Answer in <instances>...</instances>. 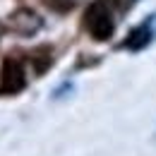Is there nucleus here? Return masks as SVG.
<instances>
[{
    "label": "nucleus",
    "instance_id": "f257e3e1",
    "mask_svg": "<svg viewBox=\"0 0 156 156\" xmlns=\"http://www.w3.org/2000/svg\"><path fill=\"white\" fill-rule=\"evenodd\" d=\"M115 17L113 7L106 0H94L84 12V29L94 41H108L115 34Z\"/></svg>",
    "mask_w": 156,
    "mask_h": 156
},
{
    "label": "nucleus",
    "instance_id": "6e6552de",
    "mask_svg": "<svg viewBox=\"0 0 156 156\" xmlns=\"http://www.w3.org/2000/svg\"><path fill=\"white\" fill-rule=\"evenodd\" d=\"M72 89H75V87H72V82H65V84H60L58 89H55V91H53V98H55V101H58V98H62V96H67V94H70V91H72Z\"/></svg>",
    "mask_w": 156,
    "mask_h": 156
},
{
    "label": "nucleus",
    "instance_id": "0eeeda50",
    "mask_svg": "<svg viewBox=\"0 0 156 156\" xmlns=\"http://www.w3.org/2000/svg\"><path fill=\"white\" fill-rule=\"evenodd\" d=\"M106 2H108L115 12H130V10L135 7L139 0H106Z\"/></svg>",
    "mask_w": 156,
    "mask_h": 156
},
{
    "label": "nucleus",
    "instance_id": "39448f33",
    "mask_svg": "<svg viewBox=\"0 0 156 156\" xmlns=\"http://www.w3.org/2000/svg\"><path fill=\"white\" fill-rule=\"evenodd\" d=\"M27 60L31 62V67H34V72H36V75L46 72V70L53 65V46H48V43L36 46L34 51H29V53H27Z\"/></svg>",
    "mask_w": 156,
    "mask_h": 156
},
{
    "label": "nucleus",
    "instance_id": "f03ea898",
    "mask_svg": "<svg viewBox=\"0 0 156 156\" xmlns=\"http://www.w3.org/2000/svg\"><path fill=\"white\" fill-rule=\"evenodd\" d=\"M27 89V70L17 55H7L0 67V96H15Z\"/></svg>",
    "mask_w": 156,
    "mask_h": 156
},
{
    "label": "nucleus",
    "instance_id": "1a4fd4ad",
    "mask_svg": "<svg viewBox=\"0 0 156 156\" xmlns=\"http://www.w3.org/2000/svg\"><path fill=\"white\" fill-rule=\"evenodd\" d=\"M2 31H5V27H2V24H0V36H2Z\"/></svg>",
    "mask_w": 156,
    "mask_h": 156
},
{
    "label": "nucleus",
    "instance_id": "7ed1b4c3",
    "mask_svg": "<svg viewBox=\"0 0 156 156\" xmlns=\"http://www.w3.org/2000/svg\"><path fill=\"white\" fill-rule=\"evenodd\" d=\"M41 27L43 17H39V12L31 7H17L7 17V29L17 36H34L36 31H41Z\"/></svg>",
    "mask_w": 156,
    "mask_h": 156
},
{
    "label": "nucleus",
    "instance_id": "423d86ee",
    "mask_svg": "<svg viewBox=\"0 0 156 156\" xmlns=\"http://www.w3.org/2000/svg\"><path fill=\"white\" fill-rule=\"evenodd\" d=\"M46 5H48L53 12L65 15V12H70V10L75 7V0H46Z\"/></svg>",
    "mask_w": 156,
    "mask_h": 156
},
{
    "label": "nucleus",
    "instance_id": "20e7f679",
    "mask_svg": "<svg viewBox=\"0 0 156 156\" xmlns=\"http://www.w3.org/2000/svg\"><path fill=\"white\" fill-rule=\"evenodd\" d=\"M154 22H156V15H151L147 22H142L139 27H135L130 34H127V39L120 43V48H125V51H132V53H139V51H144L151 41H154Z\"/></svg>",
    "mask_w": 156,
    "mask_h": 156
}]
</instances>
